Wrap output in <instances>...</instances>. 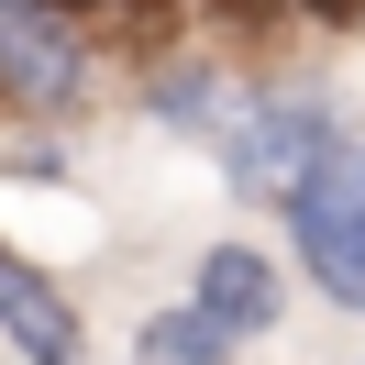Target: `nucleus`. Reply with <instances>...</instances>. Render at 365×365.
<instances>
[{
	"mask_svg": "<svg viewBox=\"0 0 365 365\" xmlns=\"http://www.w3.org/2000/svg\"><path fill=\"white\" fill-rule=\"evenodd\" d=\"M288 232H299V255H310L321 288L365 310V144H332V155L288 188Z\"/></svg>",
	"mask_w": 365,
	"mask_h": 365,
	"instance_id": "f257e3e1",
	"label": "nucleus"
},
{
	"mask_svg": "<svg viewBox=\"0 0 365 365\" xmlns=\"http://www.w3.org/2000/svg\"><path fill=\"white\" fill-rule=\"evenodd\" d=\"M321 155H332V111H310V100L255 111V122H244V144H232V166H244L255 188H299Z\"/></svg>",
	"mask_w": 365,
	"mask_h": 365,
	"instance_id": "f03ea898",
	"label": "nucleus"
},
{
	"mask_svg": "<svg viewBox=\"0 0 365 365\" xmlns=\"http://www.w3.org/2000/svg\"><path fill=\"white\" fill-rule=\"evenodd\" d=\"M0 89H23V100H67L78 89V45L56 34V11L0 0Z\"/></svg>",
	"mask_w": 365,
	"mask_h": 365,
	"instance_id": "7ed1b4c3",
	"label": "nucleus"
},
{
	"mask_svg": "<svg viewBox=\"0 0 365 365\" xmlns=\"http://www.w3.org/2000/svg\"><path fill=\"white\" fill-rule=\"evenodd\" d=\"M0 332L23 343L34 365H78V321H67V299H56L23 255H0Z\"/></svg>",
	"mask_w": 365,
	"mask_h": 365,
	"instance_id": "20e7f679",
	"label": "nucleus"
},
{
	"mask_svg": "<svg viewBox=\"0 0 365 365\" xmlns=\"http://www.w3.org/2000/svg\"><path fill=\"white\" fill-rule=\"evenodd\" d=\"M200 321H210V332H266V321H277V266H266V255H244V244H222V255H210V266H200Z\"/></svg>",
	"mask_w": 365,
	"mask_h": 365,
	"instance_id": "39448f33",
	"label": "nucleus"
},
{
	"mask_svg": "<svg viewBox=\"0 0 365 365\" xmlns=\"http://www.w3.org/2000/svg\"><path fill=\"white\" fill-rule=\"evenodd\" d=\"M144 354H155V365H210V354H222V332H210L200 310H178V321H155V332H144Z\"/></svg>",
	"mask_w": 365,
	"mask_h": 365,
	"instance_id": "423d86ee",
	"label": "nucleus"
},
{
	"mask_svg": "<svg viewBox=\"0 0 365 365\" xmlns=\"http://www.w3.org/2000/svg\"><path fill=\"white\" fill-rule=\"evenodd\" d=\"M310 11H321V23H354V11H365V0H310Z\"/></svg>",
	"mask_w": 365,
	"mask_h": 365,
	"instance_id": "0eeeda50",
	"label": "nucleus"
},
{
	"mask_svg": "<svg viewBox=\"0 0 365 365\" xmlns=\"http://www.w3.org/2000/svg\"><path fill=\"white\" fill-rule=\"evenodd\" d=\"M34 11H78V0H34Z\"/></svg>",
	"mask_w": 365,
	"mask_h": 365,
	"instance_id": "6e6552de",
	"label": "nucleus"
},
{
	"mask_svg": "<svg viewBox=\"0 0 365 365\" xmlns=\"http://www.w3.org/2000/svg\"><path fill=\"white\" fill-rule=\"evenodd\" d=\"M222 11H255V0H222Z\"/></svg>",
	"mask_w": 365,
	"mask_h": 365,
	"instance_id": "1a4fd4ad",
	"label": "nucleus"
}]
</instances>
